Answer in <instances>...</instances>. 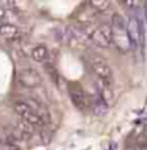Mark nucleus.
<instances>
[{
    "instance_id": "1a4fd4ad",
    "label": "nucleus",
    "mask_w": 147,
    "mask_h": 150,
    "mask_svg": "<svg viewBox=\"0 0 147 150\" xmlns=\"http://www.w3.org/2000/svg\"><path fill=\"white\" fill-rule=\"evenodd\" d=\"M30 55H32V58H33L36 62H46L48 58H49V51H48V48L43 46V45H36V46L32 49Z\"/></svg>"
},
{
    "instance_id": "0eeeda50",
    "label": "nucleus",
    "mask_w": 147,
    "mask_h": 150,
    "mask_svg": "<svg viewBox=\"0 0 147 150\" xmlns=\"http://www.w3.org/2000/svg\"><path fill=\"white\" fill-rule=\"evenodd\" d=\"M127 33H129L130 38V43L131 46H139L141 43V39H143V35H141V26L139 23V19L137 18H130L129 23H127Z\"/></svg>"
},
{
    "instance_id": "20e7f679",
    "label": "nucleus",
    "mask_w": 147,
    "mask_h": 150,
    "mask_svg": "<svg viewBox=\"0 0 147 150\" xmlns=\"http://www.w3.org/2000/svg\"><path fill=\"white\" fill-rule=\"evenodd\" d=\"M90 38L91 40L101 46V48H110L112 45V33H111V25L107 23H101L98 26H95L90 32Z\"/></svg>"
},
{
    "instance_id": "6e6552de",
    "label": "nucleus",
    "mask_w": 147,
    "mask_h": 150,
    "mask_svg": "<svg viewBox=\"0 0 147 150\" xmlns=\"http://www.w3.org/2000/svg\"><path fill=\"white\" fill-rule=\"evenodd\" d=\"M98 91H100V98H101L107 105H108L110 103H112V100H114V91H112V88H111V84L100 81V84H98Z\"/></svg>"
},
{
    "instance_id": "423d86ee",
    "label": "nucleus",
    "mask_w": 147,
    "mask_h": 150,
    "mask_svg": "<svg viewBox=\"0 0 147 150\" xmlns=\"http://www.w3.org/2000/svg\"><path fill=\"white\" fill-rule=\"evenodd\" d=\"M68 93H69V98L72 101V104L81 111H87L91 105V100L88 98L87 93L82 90V87L79 84H71L68 87Z\"/></svg>"
},
{
    "instance_id": "39448f33",
    "label": "nucleus",
    "mask_w": 147,
    "mask_h": 150,
    "mask_svg": "<svg viewBox=\"0 0 147 150\" xmlns=\"http://www.w3.org/2000/svg\"><path fill=\"white\" fill-rule=\"evenodd\" d=\"M18 81L25 88H36L42 84V75L37 69L28 67V68H22L18 72Z\"/></svg>"
},
{
    "instance_id": "9d476101",
    "label": "nucleus",
    "mask_w": 147,
    "mask_h": 150,
    "mask_svg": "<svg viewBox=\"0 0 147 150\" xmlns=\"http://www.w3.org/2000/svg\"><path fill=\"white\" fill-rule=\"evenodd\" d=\"M18 35V28L13 25H1L0 26V36L6 39H12Z\"/></svg>"
},
{
    "instance_id": "f03ea898",
    "label": "nucleus",
    "mask_w": 147,
    "mask_h": 150,
    "mask_svg": "<svg viewBox=\"0 0 147 150\" xmlns=\"http://www.w3.org/2000/svg\"><path fill=\"white\" fill-rule=\"evenodd\" d=\"M13 110H15V112L20 117V120L26 121V123L30 124L32 127H42V126H45V123H46L45 117H42L40 114H37V112L35 111L28 103H25L23 100H22V101H16V103L13 104Z\"/></svg>"
},
{
    "instance_id": "9b49d317",
    "label": "nucleus",
    "mask_w": 147,
    "mask_h": 150,
    "mask_svg": "<svg viewBox=\"0 0 147 150\" xmlns=\"http://www.w3.org/2000/svg\"><path fill=\"white\" fill-rule=\"evenodd\" d=\"M90 4L94 9L100 10V12H104V10H107L110 7V1H107V0H92Z\"/></svg>"
},
{
    "instance_id": "f257e3e1",
    "label": "nucleus",
    "mask_w": 147,
    "mask_h": 150,
    "mask_svg": "<svg viewBox=\"0 0 147 150\" xmlns=\"http://www.w3.org/2000/svg\"><path fill=\"white\" fill-rule=\"evenodd\" d=\"M111 33H112V43L117 46V49H120L121 52L129 51L131 43L127 33V25L120 13H114L111 18Z\"/></svg>"
},
{
    "instance_id": "f8f14e48",
    "label": "nucleus",
    "mask_w": 147,
    "mask_h": 150,
    "mask_svg": "<svg viewBox=\"0 0 147 150\" xmlns=\"http://www.w3.org/2000/svg\"><path fill=\"white\" fill-rule=\"evenodd\" d=\"M0 150H19V147L7 142L6 137H0Z\"/></svg>"
},
{
    "instance_id": "7ed1b4c3",
    "label": "nucleus",
    "mask_w": 147,
    "mask_h": 150,
    "mask_svg": "<svg viewBox=\"0 0 147 150\" xmlns=\"http://www.w3.org/2000/svg\"><path fill=\"white\" fill-rule=\"evenodd\" d=\"M88 62H90V67L94 71V74L100 78V81L102 82H107V84H111L112 81V69H111L110 64L100 55H95V54H91L88 55Z\"/></svg>"
}]
</instances>
